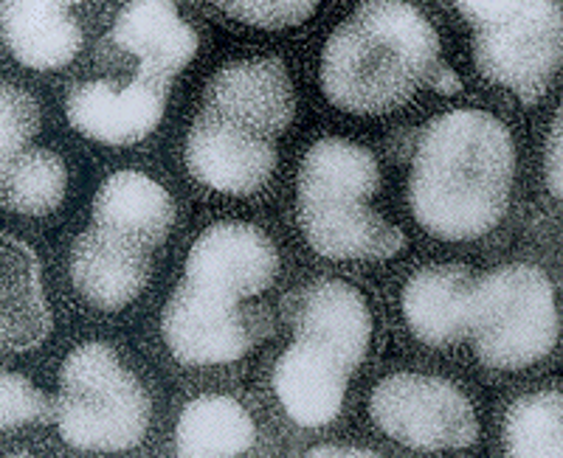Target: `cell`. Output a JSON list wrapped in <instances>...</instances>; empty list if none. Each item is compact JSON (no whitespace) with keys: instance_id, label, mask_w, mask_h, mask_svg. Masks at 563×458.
<instances>
[{"instance_id":"83f0119b","label":"cell","mask_w":563,"mask_h":458,"mask_svg":"<svg viewBox=\"0 0 563 458\" xmlns=\"http://www.w3.org/2000/svg\"><path fill=\"white\" fill-rule=\"evenodd\" d=\"M308 456L319 458V456H375L369 450H361V447H335V445H321L308 450Z\"/></svg>"},{"instance_id":"5b68a950","label":"cell","mask_w":563,"mask_h":458,"mask_svg":"<svg viewBox=\"0 0 563 458\" xmlns=\"http://www.w3.org/2000/svg\"><path fill=\"white\" fill-rule=\"evenodd\" d=\"M476 355L490 369L519 371L552 351L561 315L552 281L532 265H505L476 281L471 306Z\"/></svg>"},{"instance_id":"9c48e42d","label":"cell","mask_w":563,"mask_h":458,"mask_svg":"<svg viewBox=\"0 0 563 458\" xmlns=\"http://www.w3.org/2000/svg\"><path fill=\"white\" fill-rule=\"evenodd\" d=\"M200 110L243 133L276 141L296 113L294 85L279 59H240L214 74Z\"/></svg>"},{"instance_id":"484cf974","label":"cell","mask_w":563,"mask_h":458,"mask_svg":"<svg viewBox=\"0 0 563 458\" xmlns=\"http://www.w3.org/2000/svg\"><path fill=\"white\" fill-rule=\"evenodd\" d=\"M45 396L34 389L32 382L23 375H7L0 377V425L3 431L18 425H26V422L45 420Z\"/></svg>"},{"instance_id":"603a6c76","label":"cell","mask_w":563,"mask_h":458,"mask_svg":"<svg viewBox=\"0 0 563 458\" xmlns=\"http://www.w3.org/2000/svg\"><path fill=\"white\" fill-rule=\"evenodd\" d=\"M505 447L510 456H563V396L538 391L516 400L505 420Z\"/></svg>"},{"instance_id":"277c9868","label":"cell","mask_w":563,"mask_h":458,"mask_svg":"<svg viewBox=\"0 0 563 458\" xmlns=\"http://www.w3.org/2000/svg\"><path fill=\"white\" fill-rule=\"evenodd\" d=\"M150 396L110 346L85 344L59 371L57 427L77 450L119 453L144 439Z\"/></svg>"},{"instance_id":"30bf717a","label":"cell","mask_w":563,"mask_h":458,"mask_svg":"<svg viewBox=\"0 0 563 458\" xmlns=\"http://www.w3.org/2000/svg\"><path fill=\"white\" fill-rule=\"evenodd\" d=\"M161 332L180 364L220 366L234 364L251 349V332L238 304L206 295L186 281L164 306Z\"/></svg>"},{"instance_id":"6da1fadb","label":"cell","mask_w":563,"mask_h":458,"mask_svg":"<svg viewBox=\"0 0 563 458\" xmlns=\"http://www.w3.org/2000/svg\"><path fill=\"white\" fill-rule=\"evenodd\" d=\"M516 147L499 119L454 110L422 130L409 180L417 223L437 239H479L510 203Z\"/></svg>"},{"instance_id":"ac0fdd59","label":"cell","mask_w":563,"mask_h":458,"mask_svg":"<svg viewBox=\"0 0 563 458\" xmlns=\"http://www.w3.org/2000/svg\"><path fill=\"white\" fill-rule=\"evenodd\" d=\"M346 369L341 360L296 340L274 369V389L285 414L301 427H321L341 411L346 391Z\"/></svg>"},{"instance_id":"8fae6325","label":"cell","mask_w":563,"mask_h":458,"mask_svg":"<svg viewBox=\"0 0 563 458\" xmlns=\"http://www.w3.org/2000/svg\"><path fill=\"white\" fill-rule=\"evenodd\" d=\"M186 166L209 189L243 198L271 180L276 144L200 110L186 138Z\"/></svg>"},{"instance_id":"2e32d148","label":"cell","mask_w":563,"mask_h":458,"mask_svg":"<svg viewBox=\"0 0 563 458\" xmlns=\"http://www.w3.org/2000/svg\"><path fill=\"white\" fill-rule=\"evenodd\" d=\"M471 270L460 265H431L406 281L404 315L409 329L426 346L445 349L471 332V306H474Z\"/></svg>"},{"instance_id":"4fadbf2b","label":"cell","mask_w":563,"mask_h":458,"mask_svg":"<svg viewBox=\"0 0 563 458\" xmlns=\"http://www.w3.org/2000/svg\"><path fill=\"white\" fill-rule=\"evenodd\" d=\"M167 90L139 77L124 90H115L110 82H85L70 93L68 119L88 138L128 147L158 127Z\"/></svg>"},{"instance_id":"7402d4cb","label":"cell","mask_w":563,"mask_h":458,"mask_svg":"<svg viewBox=\"0 0 563 458\" xmlns=\"http://www.w3.org/2000/svg\"><path fill=\"white\" fill-rule=\"evenodd\" d=\"M65 166L52 149H26L3 166V203L18 214H52L65 198Z\"/></svg>"},{"instance_id":"3957f363","label":"cell","mask_w":563,"mask_h":458,"mask_svg":"<svg viewBox=\"0 0 563 458\" xmlns=\"http://www.w3.org/2000/svg\"><path fill=\"white\" fill-rule=\"evenodd\" d=\"M380 186L375 155L344 138L308 149L299 169V225L316 254L335 261L391 259L406 236L366 205Z\"/></svg>"},{"instance_id":"44dd1931","label":"cell","mask_w":563,"mask_h":458,"mask_svg":"<svg viewBox=\"0 0 563 458\" xmlns=\"http://www.w3.org/2000/svg\"><path fill=\"white\" fill-rule=\"evenodd\" d=\"M256 442L254 420L238 400L223 394H206L184 407L178 420L175 447L180 456H240Z\"/></svg>"},{"instance_id":"d6986e66","label":"cell","mask_w":563,"mask_h":458,"mask_svg":"<svg viewBox=\"0 0 563 458\" xmlns=\"http://www.w3.org/2000/svg\"><path fill=\"white\" fill-rule=\"evenodd\" d=\"M3 40L20 65L54 70L77 57L82 32L68 3L9 0L3 3Z\"/></svg>"},{"instance_id":"cb8c5ba5","label":"cell","mask_w":563,"mask_h":458,"mask_svg":"<svg viewBox=\"0 0 563 458\" xmlns=\"http://www.w3.org/2000/svg\"><path fill=\"white\" fill-rule=\"evenodd\" d=\"M37 102L26 90L3 85V96H0V158H3V166L23 153V147L37 135Z\"/></svg>"},{"instance_id":"4316f807","label":"cell","mask_w":563,"mask_h":458,"mask_svg":"<svg viewBox=\"0 0 563 458\" xmlns=\"http://www.w3.org/2000/svg\"><path fill=\"white\" fill-rule=\"evenodd\" d=\"M561 113L555 115V122H552V133H550V144H547V186L555 198L563 194V164H561Z\"/></svg>"},{"instance_id":"9a60e30c","label":"cell","mask_w":563,"mask_h":458,"mask_svg":"<svg viewBox=\"0 0 563 458\" xmlns=\"http://www.w3.org/2000/svg\"><path fill=\"white\" fill-rule=\"evenodd\" d=\"M150 250L90 225L70 254V279L90 306L122 310L147 287Z\"/></svg>"},{"instance_id":"5bb4252c","label":"cell","mask_w":563,"mask_h":458,"mask_svg":"<svg viewBox=\"0 0 563 458\" xmlns=\"http://www.w3.org/2000/svg\"><path fill=\"white\" fill-rule=\"evenodd\" d=\"M113 40L122 52L141 59L139 79L169 88L175 74L192 63L198 54V34L178 14L173 3L139 0L119 12L113 23Z\"/></svg>"},{"instance_id":"7a4b0ae2","label":"cell","mask_w":563,"mask_h":458,"mask_svg":"<svg viewBox=\"0 0 563 458\" xmlns=\"http://www.w3.org/2000/svg\"><path fill=\"white\" fill-rule=\"evenodd\" d=\"M321 88L335 108L378 115L404 108L420 88L460 90L440 59L434 26L409 3H361L327 40Z\"/></svg>"},{"instance_id":"ffe728a7","label":"cell","mask_w":563,"mask_h":458,"mask_svg":"<svg viewBox=\"0 0 563 458\" xmlns=\"http://www.w3.org/2000/svg\"><path fill=\"white\" fill-rule=\"evenodd\" d=\"M7 349L23 351L40 346L52 332V315L40 290V268L32 248L20 239H3V315Z\"/></svg>"},{"instance_id":"7c38bea8","label":"cell","mask_w":563,"mask_h":458,"mask_svg":"<svg viewBox=\"0 0 563 458\" xmlns=\"http://www.w3.org/2000/svg\"><path fill=\"white\" fill-rule=\"evenodd\" d=\"M296 340L324 349L355 369L364 360L372 337V312L364 295L346 281H313L294 299L290 310Z\"/></svg>"},{"instance_id":"52a82bcc","label":"cell","mask_w":563,"mask_h":458,"mask_svg":"<svg viewBox=\"0 0 563 458\" xmlns=\"http://www.w3.org/2000/svg\"><path fill=\"white\" fill-rule=\"evenodd\" d=\"M369 411L389 439L411 450H462L479 436L471 402L440 377L415 371L386 377L372 391Z\"/></svg>"},{"instance_id":"8992f818","label":"cell","mask_w":563,"mask_h":458,"mask_svg":"<svg viewBox=\"0 0 563 458\" xmlns=\"http://www.w3.org/2000/svg\"><path fill=\"white\" fill-rule=\"evenodd\" d=\"M474 26V59L482 77L532 104L561 68V3H456Z\"/></svg>"},{"instance_id":"ba28073f","label":"cell","mask_w":563,"mask_h":458,"mask_svg":"<svg viewBox=\"0 0 563 458\" xmlns=\"http://www.w3.org/2000/svg\"><path fill=\"white\" fill-rule=\"evenodd\" d=\"M279 256L256 225L218 223L195 239L186 256V284L238 304L265 293L276 279Z\"/></svg>"},{"instance_id":"e0dca14e","label":"cell","mask_w":563,"mask_h":458,"mask_svg":"<svg viewBox=\"0 0 563 458\" xmlns=\"http://www.w3.org/2000/svg\"><path fill=\"white\" fill-rule=\"evenodd\" d=\"M175 223V203L164 186L141 172L110 175L93 200V225L104 234L158 248Z\"/></svg>"},{"instance_id":"d4e9b609","label":"cell","mask_w":563,"mask_h":458,"mask_svg":"<svg viewBox=\"0 0 563 458\" xmlns=\"http://www.w3.org/2000/svg\"><path fill=\"white\" fill-rule=\"evenodd\" d=\"M225 14L231 18H238L240 23H249V26L256 29H288V26H299L305 20L313 18L319 12V3H249V0H238V3H218Z\"/></svg>"}]
</instances>
